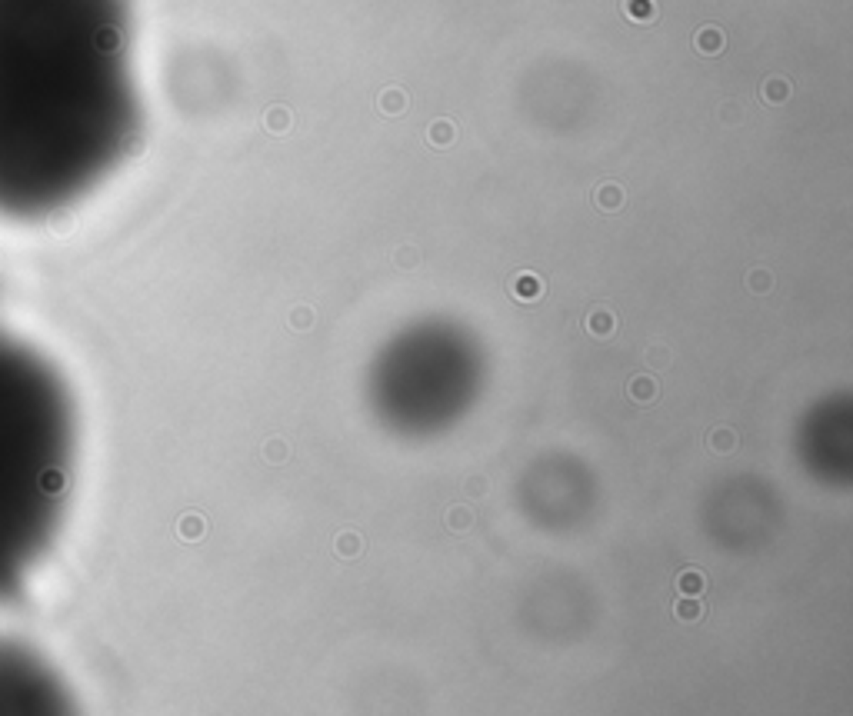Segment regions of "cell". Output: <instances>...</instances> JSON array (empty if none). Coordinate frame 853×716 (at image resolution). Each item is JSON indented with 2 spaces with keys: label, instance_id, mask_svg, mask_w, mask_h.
<instances>
[{
  "label": "cell",
  "instance_id": "cell-1",
  "mask_svg": "<svg viewBox=\"0 0 853 716\" xmlns=\"http://www.w3.org/2000/svg\"><path fill=\"white\" fill-rule=\"evenodd\" d=\"M131 0H0V217L97 190L141 137Z\"/></svg>",
  "mask_w": 853,
  "mask_h": 716
},
{
  "label": "cell",
  "instance_id": "cell-2",
  "mask_svg": "<svg viewBox=\"0 0 853 716\" xmlns=\"http://www.w3.org/2000/svg\"><path fill=\"white\" fill-rule=\"evenodd\" d=\"M77 456L70 387L0 330V603L21 593L64 523Z\"/></svg>",
  "mask_w": 853,
  "mask_h": 716
},
{
  "label": "cell",
  "instance_id": "cell-3",
  "mask_svg": "<svg viewBox=\"0 0 853 716\" xmlns=\"http://www.w3.org/2000/svg\"><path fill=\"white\" fill-rule=\"evenodd\" d=\"M487 357L457 320L430 316L397 330L370 360L367 403L390 434L430 440L457 426L483 393Z\"/></svg>",
  "mask_w": 853,
  "mask_h": 716
},
{
  "label": "cell",
  "instance_id": "cell-4",
  "mask_svg": "<svg viewBox=\"0 0 853 716\" xmlns=\"http://www.w3.org/2000/svg\"><path fill=\"white\" fill-rule=\"evenodd\" d=\"M0 716H74L60 676L13 640H0Z\"/></svg>",
  "mask_w": 853,
  "mask_h": 716
}]
</instances>
